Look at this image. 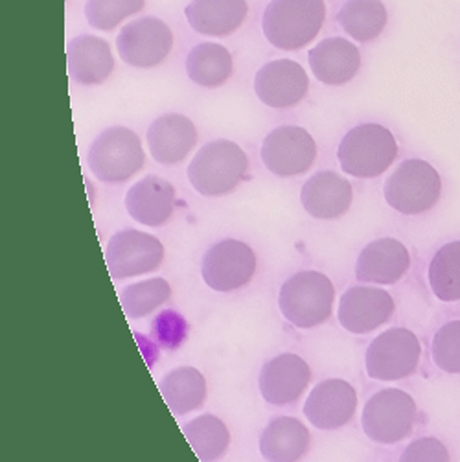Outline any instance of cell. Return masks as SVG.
I'll list each match as a JSON object with an SVG mask.
<instances>
[{"label": "cell", "mask_w": 460, "mask_h": 462, "mask_svg": "<svg viewBox=\"0 0 460 462\" xmlns=\"http://www.w3.org/2000/svg\"><path fill=\"white\" fill-rule=\"evenodd\" d=\"M325 21V0H271L263 10L262 32L274 49L295 52L317 39Z\"/></svg>", "instance_id": "cell-1"}, {"label": "cell", "mask_w": 460, "mask_h": 462, "mask_svg": "<svg viewBox=\"0 0 460 462\" xmlns=\"http://www.w3.org/2000/svg\"><path fill=\"white\" fill-rule=\"evenodd\" d=\"M249 173V157L233 141L217 138L205 144L189 164V180L203 198H223L235 192Z\"/></svg>", "instance_id": "cell-2"}, {"label": "cell", "mask_w": 460, "mask_h": 462, "mask_svg": "<svg viewBox=\"0 0 460 462\" xmlns=\"http://www.w3.org/2000/svg\"><path fill=\"white\" fill-rule=\"evenodd\" d=\"M336 288L325 273L306 269L282 284L279 308L299 330H311L327 322L334 311Z\"/></svg>", "instance_id": "cell-3"}, {"label": "cell", "mask_w": 460, "mask_h": 462, "mask_svg": "<svg viewBox=\"0 0 460 462\" xmlns=\"http://www.w3.org/2000/svg\"><path fill=\"white\" fill-rule=\"evenodd\" d=\"M398 157V143L391 129L380 124H359L352 127L337 148L343 171L355 179L383 175Z\"/></svg>", "instance_id": "cell-4"}, {"label": "cell", "mask_w": 460, "mask_h": 462, "mask_svg": "<svg viewBox=\"0 0 460 462\" xmlns=\"http://www.w3.org/2000/svg\"><path fill=\"white\" fill-rule=\"evenodd\" d=\"M87 164L102 182L120 184L129 180L146 164L141 136L124 125L102 131L88 148Z\"/></svg>", "instance_id": "cell-5"}, {"label": "cell", "mask_w": 460, "mask_h": 462, "mask_svg": "<svg viewBox=\"0 0 460 462\" xmlns=\"http://www.w3.org/2000/svg\"><path fill=\"white\" fill-rule=\"evenodd\" d=\"M419 420L414 398L396 387L382 389L366 400L361 412L363 433L376 444L391 446L405 440Z\"/></svg>", "instance_id": "cell-6"}, {"label": "cell", "mask_w": 460, "mask_h": 462, "mask_svg": "<svg viewBox=\"0 0 460 462\" xmlns=\"http://www.w3.org/2000/svg\"><path fill=\"white\" fill-rule=\"evenodd\" d=\"M383 196L387 205L400 214H426L442 196L440 173L422 159H407L385 180Z\"/></svg>", "instance_id": "cell-7"}, {"label": "cell", "mask_w": 460, "mask_h": 462, "mask_svg": "<svg viewBox=\"0 0 460 462\" xmlns=\"http://www.w3.org/2000/svg\"><path fill=\"white\" fill-rule=\"evenodd\" d=\"M422 345L412 330L391 328L380 334L366 348L364 368L376 382H400L417 373Z\"/></svg>", "instance_id": "cell-8"}, {"label": "cell", "mask_w": 460, "mask_h": 462, "mask_svg": "<svg viewBox=\"0 0 460 462\" xmlns=\"http://www.w3.org/2000/svg\"><path fill=\"white\" fill-rule=\"evenodd\" d=\"M256 254L247 244L226 238L214 244L205 253L201 276L210 290L230 293L245 288L256 274Z\"/></svg>", "instance_id": "cell-9"}, {"label": "cell", "mask_w": 460, "mask_h": 462, "mask_svg": "<svg viewBox=\"0 0 460 462\" xmlns=\"http://www.w3.org/2000/svg\"><path fill=\"white\" fill-rule=\"evenodd\" d=\"M120 60L134 69H153L166 61L173 51V32L159 17H141L127 23L118 37Z\"/></svg>", "instance_id": "cell-10"}, {"label": "cell", "mask_w": 460, "mask_h": 462, "mask_svg": "<svg viewBox=\"0 0 460 462\" xmlns=\"http://www.w3.org/2000/svg\"><path fill=\"white\" fill-rule=\"evenodd\" d=\"M262 164L276 177L306 173L317 161V143L300 125L274 127L262 143Z\"/></svg>", "instance_id": "cell-11"}, {"label": "cell", "mask_w": 460, "mask_h": 462, "mask_svg": "<svg viewBox=\"0 0 460 462\" xmlns=\"http://www.w3.org/2000/svg\"><path fill=\"white\" fill-rule=\"evenodd\" d=\"M164 260V245L143 230H118L107 244L106 263L115 281L153 273Z\"/></svg>", "instance_id": "cell-12"}, {"label": "cell", "mask_w": 460, "mask_h": 462, "mask_svg": "<svg viewBox=\"0 0 460 462\" xmlns=\"http://www.w3.org/2000/svg\"><path fill=\"white\" fill-rule=\"evenodd\" d=\"M394 310L396 304L389 291L378 286H354L341 295L337 319L346 332L364 336L387 325Z\"/></svg>", "instance_id": "cell-13"}, {"label": "cell", "mask_w": 460, "mask_h": 462, "mask_svg": "<svg viewBox=\"0 0 460 462\" xmlns=\"http://www.w3.org/2000/svg\"><path fill=\"white\" fill-rule=\"evenodd\" d=\"M309 90V78L300 63L293 60H274L258 69L254 92L258 100L271 109H293Z\"/></svg>", "instance_id": "cell-14"}, {"label": "cell", "mask_w": 460, "mask_h": 462, "mask_svg": "<svg viewBox=\"0 0 460 462\" xmlns=\"http://www.w3.org/2000/svg\"><path fill=\"white\" fill-rule=\"evenodd\" d=\"M357 411V393L339 378L320 382L309 393L304 403V417L320 431H336L345 428Z\"/></svg>", "instance_id": "cell-15"}, {"label": "cell", "mask_w": 460, "mask_h": 462, "mask_svg": "<svg viewBox=\"0 0 460 462\" xmlns=\"http://www.w3.org/2000/svg\"><path fill=\"white\" fill-rule=\"evenodd\" d=\"M311 382L309 365L297 354H281L269 359L260 371L262 398L276 407L295 403Z\"/></svg>", "instance_id": "cell-16"}, {"label": "cell", "mask_w": 460, "mask_h": 462, "mask_svg": "<svg viewBox=\"0 0 460 462\" xmlns=\"http://www.w3.org/2000/svg\"><path fill=\"white\" fill-rule=\"evenodd\" d=\"M146 141L155 162L179 166L196 150L198 129L189 116L168 113L152 122Z\"/></svg>", "instance_id": "cell-17"}, {"label": "cell", "mask_w": 460, "mask_h": 462, "mask_svg": "<svg viewBox=\"0 0 460 462\" xmlns=\"http://www.w3.org/2000/svg\"><path fill=\"white\" fill-rule=\"evenodd\" d=\"M410 267L407 247L396 238H380L368 244L357 256L355 279L373 286L398 284Z\"/></svg>", "instance_id": "cell-18"}, {"label": "cell", "mask_w": 460, "mask_h": 462, "mask_svg": "<svg viewBox=\"0 0 460 462\" xmlns=\"http://www.w3.org/2000/svg\"><path fill=\"white\" fill-rule=\"evenodd\" d=\"M354 201V189L343 175L322 170L311 175L300 190L302 208L315 219H337L345 216Z\"/></svg>", "instance_id": "cell-19"}, {"label": "cell", "mask_w": 460, "mask_h": 462, "mask_svg": "<svg viewBox=\"0 0 460 462\" xmlns=\"http://www.w3.org/2000/svg\"><path fill=\"white\" fill-rule=\"evenodd\" d=\"M124 203L127 214L136 223L155 228L166 225L171 219L175 212L177 192L170 180L159 175H146L127 190Z\"/></svg>", "instance_id": "cell-20"}, {"label": "cell", "mask_w": 460, "mask_h": 462, "mask_svg": "<svg viewBox=\"0 0 460 462\" xmlns=\"http://www.w3.org/2000/svg\"><path fill=\"white\" fill-rule=\"evenodd\" d=\"M308 63L317 81L341 87L350 83L361 69V52L345 37H328L308 52Z\"/></svg>", "instance_id": "cell-21"}, {"label": "cell", "mask_w": 460, "mask_h": 462, "mask_svg": "<svg viewBox=\"0 0 460 462\" xmlns=\"http://www.w3.org/2000/svg\"><path fill=\"white\" fill-rule=\"evenodd\" d=\"M67 65L74 81L95 87L106 83L115 72V58L106 39L78 35L67 44Z\"/></svg>", "instance_id": "cell-22"}, {"label": "cell", "mask_w": 460, "mask_h": 462, "mask_svg": "<svg viewBox=\"0 0 460 462\" xmlns=\"http://www.w3.org/2000/svg\"><path fill=\"white\" fill-rule=\"evenodd\" d=\"M190 28L207 37L236 33L249 15L247 0H192L184 10Z\"/></svg>", "instance_id": "cell-23"}, {"label": "cell", "mask_w": 460, "mask_h": 462, "mask_svg": "<svg viewBox=\"0 0 460 462\" xmlns=\"http://www.w3.org/2000/svg\"><path fill=\"white\" fill-rule=\"evenodd\" d=\"M309 430L293 417L272 419L260 435V453L267 462H299L309 449Z\"/></svg>", "instance_id": "cell-24"}, {"label": "cell", "mask_w": 460, "mask_h": 462, "mask_svg": "<svg viewBox=\"0 0 460 462\" xmlns=\"http://www.w3.org/2000/svg\"><path fill=\"white\" fill-rule=\"evenodd\" d=\"M159 391L177 417L203 407L207 400V380L196 366H177L159 382Z\"/></svg>", "instance_id": "cell-25"}, {"label": "cell", "mask_w": 460, "mask_h": 462, "mask_svg": "<svg viewBox=\"0 0 460 462\" xmlns=\"http://www.w3.org/2000/svg\"><path fill=\"white\" fill-rule=\"evenodd\" d=\"M189 78L203 88H217L235 74V60L219 42H199L187 58Z\"/></svg>", "instance_id": "cell-26"}, {"label": "cell", "mask_w": 460, "mask_h": 462, "mask_svg": "<svg viewBox=\"0 0 460 462\" xmlns=\"http://www.w3.org/2000/svg\"><path fill=\"white\" fill-rule=\"evenodd\" d=\"M387 21L389 14L382 0H348L337 14L339 26L359 42L378 39Z\"/></svg>", "instance_id": "cell-27"}, {"label": "cell", "mask_w": 460, "mask_h": 462, "mask_svg": "<svg viewBox=\"0 0 460 462\" xmlns=\"http://www.w3.org/2000/svg\"><path fill=\"white\" fill-rule=\"evenodd\" d=\"M182 431L201 462L219 460L230 446L228 428L214 414H201L184 426Z\"/></svg>", "instance_id": "cell-28"}, {"label": "cell", "mask_w": 460, "mask_h": 462, "mask_svg": "<svg viewBox=\"0 0 460 462\" xmlns=\"http://www.w3.org/2000/svg\"><path fill=\"white\" fill-rule=\"evenodd\" d=\"M428 279L433 295L442 302L460 300V240L440 247L431 258Z\"/></svg>", "instance_id": "cell-29"}, {"label": "cell", "mask_w": 460, "mask_h": 462, "mask_svg": "<svg viewBox=\"0 0 460 462\" xmlns=\"http://www.w3.org/2000/svg\"><path fill=\"white\" fill-rule=\"evenodd\" d=\"M171 297L170 284L162 276L134 282L120 293V304L129 319H143L166 304Z\"/></svg>", "instance_id": "cell-30"}, {"label": "cell", "mask_w": 460, "mask_h": 462, "mask_svg": "<svg viewBox=\"0 0 460 462\" xmlns=\"http://www.w3.org/2000/svg\"><path fill=\"white\" fill-rule=\"evenodd\" d=\"M146 0H87L85 19L90 28L98 32H113L127 17L141 14Z\"/></svg>", "instance_id": "cell-31"}, {"label": "cell", "mask_w": 460, "mask_h": 462, "mask_svg": "<svg viewBox=\"0 0 460 462\" xmlns=\"http://www.w3.org/2000/svg\"><path fill=\"white\" fill-rule=\"evenodd\" d=\"M435 365L446 374H460V320H449L431 343Z\"/></svg>", "instance_id": "cell-32"}, {"label": "cell", "mask_w": 460, "mask_h": 462, "mask_svg": "<svg viewBox=\"0 0 460 462\" xmlns=\"http://www.w3.org/2000/svg\"><path fill=\"white\" fill-rule=\"evenodd\" d=\"M400 462H451L447 448L435 437L412 440L400 457Z\"/></svg>", "instance_id": "cell-33"}]
</instances>
